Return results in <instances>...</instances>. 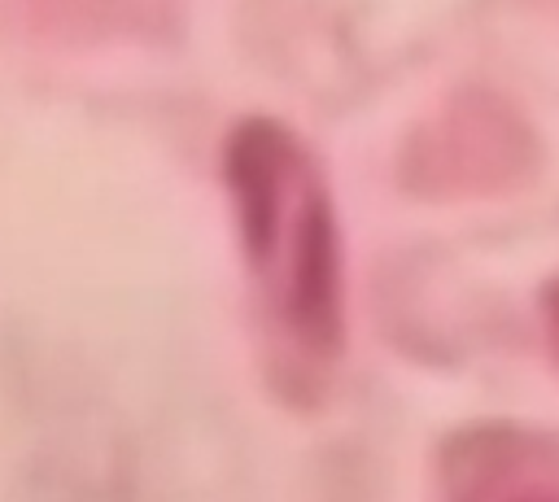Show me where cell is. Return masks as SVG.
Here are the masks:
<instances>
[{
    "instance_id": "obj_2",
    "label": "cell",
    "mask_w": 559,
    "mask_h": 502,
    "mask_svg": "<svg viewBox=\"0 0 559 502\" xmlns=\"http://www.w3.org/2000/svg\"><path fill=\"white\" fill-rule=\"evenodd\" d=\"M555 319H559V301H555Z\"/></svg>"
},
{
    "instance_id": "obj_1",
    "label": "cell",
    "mask_w": 559,
    "mask_h": 502,
    "mask_svg": "<svg viewBox=\"0 0 559 502\" xmlns=\"http://www.w3.org/2000/svg\"><path fill=\"white\" fill-rule=\"evenodd\" d=\"M227 192L275 323L310 354H332L341 340V253L310 153L284 127L253 118L227 144Z\"/></svg>"
}]
</instances>
